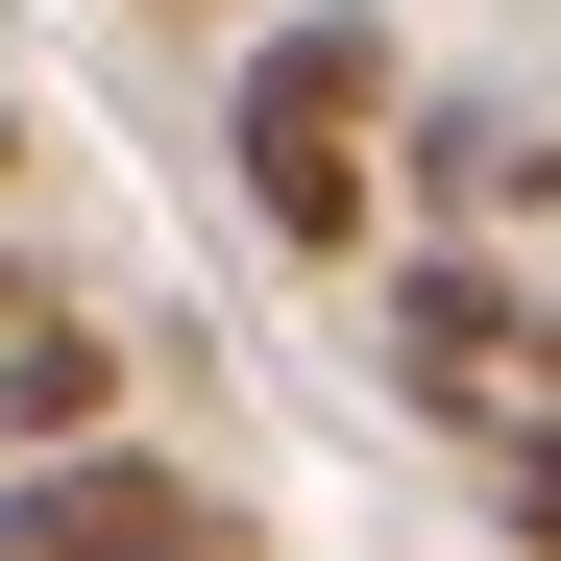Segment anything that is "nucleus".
<instances>
[{"label": "nucleus", "mask_w": 561, "mask_h": 561, "mask_svg": "<svg viewBox=\"0 0 561 561\" xmlns=\"http://www.w3.org/2000/svg\"><path fill=\"white\" fill-rule=\"evenodd\" d=\"M439 99V73L366 25V0H318V25H268L244 49V99H220V171H244V220L294 244V268H391V123Z\"/></svg>", "instance_id": "f257e3e1"}, {"label": "nucleus", "mask_w": 561, "mask_h": 561, "mask_svg": "<svg viewBox=\"0 0 561 561\" xmlns=\"http://www.w3.org/2000/svg\"><path fill=\"white\" fill-rule=\"evenodd\" d=\"M366 342H391V391L415 415H537V294H513V244H391L366 268Z\"/></svg>", "instance_id": "f03ea898"}, {"label": "nucleus", "mask_w": 561, "mask_h": 561, "mask_svg": "<svg viewBox=\"0 0 561 561\" xmlns=\"http://www.w3.org/2000/svg\"><path fill=\"white\" fill-rule=\"evenodd\" d=\"M0 561H268V513L171 439H99V463H25L0 489Z\"/></svg>", "instance_id": "7ed1b4c3"}, {"label": "nucleus", "mask_w": 561, "mask_h": 561, "mask_svg": "<svg viewBox=\"0 0 561 561\" xmlns=\"http://www.w3.org/2000/svg\"><path fill=\"white\" fill-rule=\"evenodd\" d=\"M391 196H415V244H537L561 220V123L513 99V73H439V99L391 123Z\"/></svg>", "instance_id": "20e7f679"}, {"label": "nucleus", "mask_w": 561, "mask_h": 561, "mask_svg": "<svg viewBox=\"0 0 561 561\" xmlns=\"http://www.w3.org/2000/svg\"><path fill=\"white\" fill-rule=\"evenodd\" d=\"M99 439H147L123 415V342L99 318H25L0 342V489H25V463H99Z\"/></svg>", "instance_id": "39448f33"}, {"label": "nucleus", "mask_w": 561, "mask_h": 561, "mask_svg": "<svg viewBox=\"0 0 561 561\" xmlns=\"http://www.w3.org/2000/svg\"><path fill=\"white\" fill-rule=\"evenodd\" d=\"M513 561H561V439H513Z\"/></svg>", "instance_id": "423d86ee"}, {"label": "nucleus", "mask_w": 561, "mask_h": 561, "mask_svg": "<svg viewBox=\"0 0 561 561\" xmlns=\"http://www.w3.org/2000/svg\"><path fill=\"white\" fill-rule=\"evenodd\" d=\"M25 318H73V294H49V268H25V244H0V342H25Z\"/></svg>", "instance_id": "0eeeda50"}, {"label": "nucleus", "mask_w": 561, "mask_h": 561, "mask_svg": "<svg viewBox=\"0 0 561 561\" xmlns=\"http://www.w3.org/2000/svg\"><path fill=\"white\" fill-rule=\"evenodd\" d=\"M147 25H220V0H147Z\"/></svg>", "instance_id": "6e6552de"}, {"label": "nucleus", "mask_w": 561, "mask_h": 561, "mask_svg": "<svg viewBox=\"0 0 561 561\" xmlns=\"http://www.w3.org/2000/svg\"><path fill=\"white\" fill-rule=\"evenodd\" d=\"M0 171H25V123H0Z\"/></svg>", "instance_id": "1a4fd4ad"}]
</instances>
